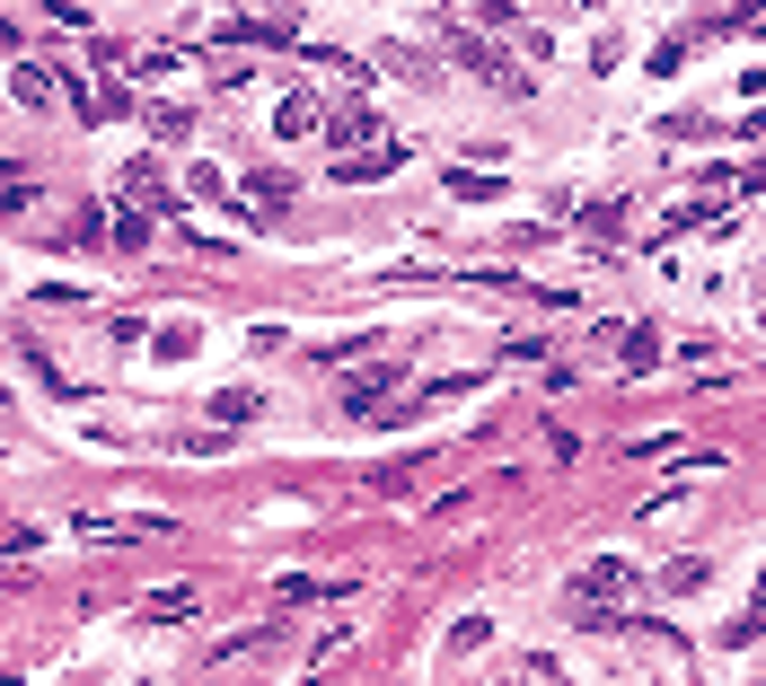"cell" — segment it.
<instances>
[{"label": "cell", "mask_w": 766, "mask_h": 686, "mask_svg": "<svg viewBox=\"0 0 766 686\" xmlns=\"http://www.w3.org/2000/svg\"><path fill=\"white\" fill-rule=\"evenodd\" d=\"M617 598H635V564L599 555L591 572H573V607H617Z\"/></svg>", "instance_id": "1"}, {"label": "cell", "mask_w": 766, "mask_h": 686, "mask_svg": "<svg viewBox=\"0 0 766 686\" xmlns=\"http://www.w3.org/2000/svg\"><path fill=\"white\" fill-rule=\"evenodd\" d=\"M396 168H405V141H387V132L335 159V176H344V185H353V176H396Z\"/></svg>", "instance_id": "2"}, {"label": "cell", "mask_w": 766, "mask_h": 686, "mask_svg": "<svg viewBox=\"0 0 766 686\" xmlns=\"http://www.w3.org/2000/svg\"><path fill=\"white\" fill-rule=\"evenodd\" d=\"M450 53H458V62L476 71V80H503V89H528V80L511 71V62H503V53H494V44H485V36H450Z\"/></svg>", "instance_id": "3"}, {"label": "cell", "mask_w": 766, "mask_h": 686, "mask_svg": "<svg viewBox=\"0 0 766 686\" xmlns=\"http://www.w3.org/2000/svg\"><path fill=\"white\" fill-rule=\"evenodd\" d=\"M396 379H405V361H371V370L344 387V414H380V396L396 387Z\"/></svg>", "instance_id": "4"}, {"label": "cell", "mask_w": 766, "mask_h": 686, "mask_svg": "<svg viewBox=\"0 0 766 686\" xmlns=\"http://www.w3.org/2000/svg\"><path fill=\"white\" fill-rule=\"evenodd\" d=\"M291 36H300L291 9H282V18H230V27H221V44H291Z\"/></svg>", "instance_id": "5"}, {"label": "cell", "mask_w": 766, "mask_h": 686, "mask_svg": "<svg viewBox=\"0 0 766 686\" xmlns=\"http://www.w3.org/2000/svg\"><path fill=\"white\" fill-rule=\"evenodd\" d=\"M608 343H617V352H626V370H661V326H608Z\"/></svg>", "instance_id": "6"}, {"label": "cell", "mask_w": 766, "mask_h": 686, "mask_svg": "<svg viewBox=\"0 0 766 686\" xmlns=\"http://www.w3.org/2000/svg\"><path fill=\"white\" fill-rule=\"evenodd\" d=\"M124 203H141V212H177V194L159 185V168H150V159H132V168H124Z\"/></svg>", "instance_id": "7"}, {"label": "cell", "mask_w": 766, "mask_h": 686, "mask_svg": "<svg viewBox=\"0 0 766 686\" xmlns=\"http://www.w3.org/2000/svg\"><path fill=\"white\" fill-rule=\"evenodd\" d=\"M318 123H326V107H318V98H282V114H273V132H282V141H309Z\"/></svg>", "instance_id": "8"}, {"label": "cell", "mask_w": 766, "mask_h": 686, "mask_svg": "<svg viewBox=\"0 0 766 686\" xmlns=\"http://www.w3.org/2000/svg\"><path fill=\"white\" fill-rule=\"evenodd\" d=\"M124 62L141 71V80H177V71H185V53H177V44H132Z\"/></svg>", "instance_id": "9"}, {"label": "cell", "mask_w": 766, "mask_h": 686, "mask_svg": "<svg viewBox=\"0 0 766 686\" xmlns=\"http://www.w3.org/2000/svg\"><path fill=\"white\" fill-rule=\"evenodd\" d=\"M326 132H335V150H353V141H380V123H371V107L353 98L344 114H326Z\"/></svg>", "instance_id": "10"}, {"label": "cell", "mask_w": 766, "mask_h": 686, "mask_svg": "<svg viewBox=\"0 0 766 686\" xmlns=\"http://www.w3.org/2000/svg\"><path fill=\"white\" fill-rule=\"evenodd\" d=\"M177 616H194V589H150L141 598V625H177Z\"/></svg>", "instance_id": "11"}, {"label": "cell", "mask_w": 766, "mask_h": 686, "mask_svg": "<svg viewBox=\"0 0 766 686\" xmlns=\"http://www.w3.org/2000/svg\"><path fill=\"white\" fill-rule=\"evenodd\" d=\"M705 581H714V564H696V555H678V564L661 572V589H669V598H696Z\"/></svg>", "instance_id": "12"}, {"label": "cell", "mask_w": 766, "mask_h": 686, "mask_svg": "<svg viewBox=\"0 0 766 686\" xmlns=\"http://www.w3.org/2000/svg\"><path fill=\"white\" fill-rule=\"evenodd\" d=\"M450 194H458V203H494L503 176H485V168H450Z\"/></svg>", "instance_id": "13"}, {"label": "cell", "mask_w": 766, "mask_h": 686, "mask_svg": "<svg viewBox=\"0 0 766 686\" xmlns=\"http://www.w3.org/2000/svg\"><path fill=\"white\" fill-rule=\"evenodd\" d=\"M423 484V466L414 457H387V466H371V493H414Z\"/></svg>", "instance_id": "14"}, {"label": "cell", "mask_w": 766, "mask_h": 686, "mask_svg": "<svg viewBox=\"0 0 766 686\" xmlns=\"http://www.w3.org/2000/svg\"><path fill=\"white\" fill-rule=\"evenodd\" d=\"M344 652H353V625H326V634H318V643H309V669H335V660H344Z\"/></svg>", "instance_id": "15"}, {"label": "cell", "mask_w": 766, "mask_h": 686, "mask_svg": "<svg viewBox=\"0 0 766 686\" xmlns=\"http://www.w3.org/2000/svg\"><path fill=\"white\" fill-rule=\"evenodd\" d=\"M18 107H53V71H36V62H18Z\"/></svg>", "instance_id": "16"}, {"label": "cell", "mask_w": 766, "mask_h": 686, "mask_svg": "<svg viewBox=\"0 0 766 686\" xmlns=\"http://www.w3.org/2000/svg\"><path fill=\"white\" fill-rule=\"evenodd\" d=\"M141 123H150L159 141H185V107H168V98H159V107H141Z\"/></svg>", "instance_id": "17"}, {"label": "cell", "mask_w": 766, "mask_h": 686, "mask_svg": "<svg viewBox=\"0 0 766 686\" xmlns=\"http://www.w3.org/2000/svg\"><path fill=\"white\" fill-rule=\"evenodd\" d=\"M27 203H36V176L9 168V176H0V212H27Z\"/></svg>", "instance_id": "18"}, {"label": "cell", "mask_w": 766, "mask_h": 686, "mask_svg": "<svg viewBox=\"0 0 766 686\" xmlns=\"http://www.w3.org/2000/svg\"><path fill=\"white\" fill-rule=\"evenodd\" d=\"M255 414V387H230V396H212V423H248Z\"/></svg>", "instance_id": "19"}, {"label": "cell", "mask_w": 766, "mask_h": 686, "mask_svg": "<svg viewBox=\"0 0 766 686\" xmlns=\"http://www.w3.org/2000/svg\"><path fill=\"white\" fill-rule=\"evenodd\" d=\"M476 643H494V625H485V616H467V625H458V634H450V660H467V652H476Z\"/></svg>", "instance_id": "20"}, {"label": "cell", "mask_w": 766, "mask_h": 686, "mask_svg": "<svg viewBox=\"0 0 766 686\" xmlns=\"http://www.w3.org/2000/svg\"><path fill=\"white\" fill-rule=\"evenodd\" d=\"M248 203H255V212H273V203H291V176H255V185H248Z\"/></svg>", "instance_id": "21"}, {"label": "cell", "mask_w": 766, "mask_h": 686, "mask_svg": "<svg viewBox=\"0 0 766 686\" xmlns=\"http://www.w3.org/2000/svg\"><path fill=\"white\" fill-rule=\"evenodd\" d=\"M582 229H591V238H626V203H599Z\"/></svg>", "instance_id": "22"}, {"label": "cell", "mask_w": 766, "mask_h": 686, "mask_svg": "<svg viewBox=\"0 0 766 686\" xmlns=\"http://www.w3.org/2000/svg\"><path fill=\"white\" fill-rule=\"evenodd\" d=\"M467 9H476V18H494V27H511V18L528 9V0H467Z\"/></svg>", "instance_id": "23"}]
</instances>
